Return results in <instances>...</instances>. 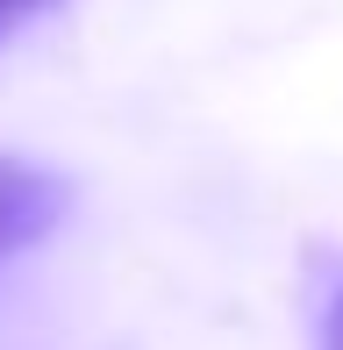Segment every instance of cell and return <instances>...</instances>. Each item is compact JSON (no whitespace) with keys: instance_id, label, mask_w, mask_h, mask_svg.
Instances as JSON below:
<instances>
[{"instance_id":"obj_2","label":"cell","mask_w":343,"mask_h":350,"mask_svg":"<svg viewBox=\"0 0 343 350\" xmlns=\"http://www.w3.org/2000/svg\"><path fill=\"white\" fill-rule=\"evenodd\" d=\"M51 8H57V0H0V43H14L29 22H43Z\"/></svg>"},{"instance_id":"obj_1","label":"cell","mask_w":343,"mask_h":350,"mask_svg":"<svg viewBox=\"0 0 343 350\" xmlns=\"http://www.w3.org/2000/svg\"><path fill=\"white\" fill-rule=\"evenodd\" d=\"M65 208H72V186L57 179V172L0 150V265H14L22 250H36L43 236L65 221Z\"/></svg>"},{"instance_id":"obj_3","label":"cell","mask_w":343,"mask_h":350,"mask_svg":"<svg viewBox=\"0 0 343 350\" xmlns=\"http://www.w3.org/2000/svg\"><path fill=\"white\" fill-rule=\"evenodd\" d=\"M315 350H343V279H336V293L322 300V329H315Z\"/></svg>"}]
</instances>
